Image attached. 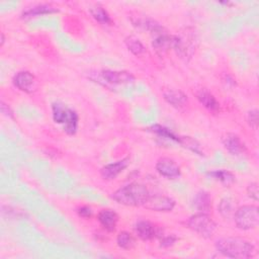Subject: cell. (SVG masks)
I'll return each mask as SVG.
<instances>
[{
	"mask_svg": "<svg viewBox=\"0 0 259 259\" xmlns=\"http://www.w3.org/2000/svg\"><path fill=\"white\" fill-rule=\"evenodd\" d=\"M215 248L224 256L230 258L247 259L255 254V247L249 241L238 237L222 238L215 242Z\"/></svg>",
	"mask_w": 259,
	"mask_h": 259,
	"instance_id": "6da1fadb",
	"label": "cell"
},
{
	"mask_svg": "<svg viewBox=\"0 0 259 259\" xmlns=\"http://www.w3.org/2000/svg\"><path fill=\"white\" fill-rule=\"evenodd\" d=\"M150 193L147 187L140 183L126 184L112 194V199L117 203L126 206H141L149 197Z\"/></svg>",
	"mask_w": 259,
	"mask_h": 259,
	"instance_id": "7a4b0ae2",
	"label": "cell"
},
{
	"mask_svg": "<svg viewBox=\"0 0 259 259\" xmlns=\"http://www.w3.org/2000/svg\"><path fill=\"white\" fill-rule=\"evenodd\" d=\"M52 112L54 121L63 124L64 132L68 135H74L77 132L78 114L75 110L60 102H55L52 105Z\"/></svg>",
	"mask_w": 259,
	"mask_h": 259,
	"instance_id": "3957f363",
	"label": "cell"
},
{
	"mask_svg": "<svg viewBox=\"0 0 259 259\" xmlns=\"http://www.w3.org/2000/svg\"><path fill=\"white\" fill-rule=\"evenodd\" d=\"M236 226L241 230H251L259 224V210L256 205H243L234 212Z\"/></svg>",
	"mask_w": 259,
	"mask_h": 259,
	"instance_id": "277c9868",
	"label": "cell"
},
{
	"mask_svg": "<svg viewBox=\"0 0 259 259\" xmlns=\"http://www.w3.org/2000/svg\"><path fill=\"white\" fill-rule=\"evenodd\" d=\"M189 229L203 238H211L217 230V225L212 219L204 212H198L191 215L187 222Z\"/></svg>",
	"mask_w": 259,
	"mask_h": 259,
	"instance_id": "5b68a950",
	"label": "cell"
},
{
	"mask_svg": "<svg viewBox=\"0 0 259 259\" xmlns=\"http://www.w3.org/2000/svg\"><path fill=\"white\" fill-rule=\"evenodd\" d=\"M196 36L195 33L188 31L186 29L184 32L178 35L173 36V46L172 48L176 53L185 60H188L194 54L196 48Z\"/></svg>",
	"mask_w": 259,
	"mask_h": 259,
	"instance_id": "8992f818",
	"label": "cell"
},
{
	"mask_svg": "<svg viewBox=\"0 0 259 259\" xmlns=\"http://www.w3.org/2000/svg\"><path fill=\"white\" fill-rule=\"evenodd\" d=\"M143 206L154 211L168 212L174 208L175 201L165 195H149Z\"/></svg>",
	"mask_w": 259,
	"mask_h": 259,
	"instance_id": "52a82bcc",
	"label": "cell"
},
{
	"mask_svg": "<svg viewBox=\"0 0 259 259\" xmlns=\"http://www.w3.org/2000/svg\"><path fill=\"white\" fill-rule=\"evenodd\" d=\"M156 170L161 176L168 179H175L181 174L179 166L170 158L159 159L156 164Z\"/></svg>",
	"mask_w": 259,
	"mask_h": 259,
	"instance_id": "ba28073f",
	"label": "cell"
},
{
	"mask_svg": "<svg viewBox=\"0 0 259 259\" xmlns=\"http://www.w3.org/2000/svg\"><path fill=\"white\" fill-rule=\"evenodd\" d=\"M13 84L19 90L31 93L35 90V77L28 71H20L13 77Z\"/></svg>",
	"mask_w": 259,
	"mask_h": 259,
	"instance_id": "9c48e42d",
	"label": "cell"
},
{
	"mask_svg": "<svg viewBox=\"0 0 259 259\" xmlns=\"http://www.w3.org/2000/svg\"><path fill=\"white\" fill-rule=\"evenodd\" d=\"M223 144L227 151L234 156H242L246 153V147L241 139L232 133H228L223 137Z\"/></svg>",
	"mask_w": 259,
	"mask_h": 259,
	"instance_id": "30bf717a",
	"label": "cell"
},
{
	"mask_svg": "<svg viewBox=\"0 0 259 259\" xmlns=\"http://www.w3.org/2000/svg\"><path fill=\"white\" fill-rule=\"evenodd\" d=\"M101 77L103 80L111 84H128L135 81L134 75L126 71L105 70L101 72Z\"/></svg>",
	"mask_w": 259,
	"mask_h": 259,
	"instance_id": "8fae6325",
	"label": "cell"
},
{
	"mask_svg": "<svg viewBox=\"0 0 259 259\" xmlns=\"http://www.w3.org/2000/svg\"><path fill=\"white\" fill-rule=\"evenodd\" d=\"M130 164V159L128 158H123L121 160H118L114 163H110L105 165L104 167L101 168L100 174L103 179L105 180H112L118 174H120Z\"/></svg>",
	"mask_w": 259,
	"mask_h": 259,
	"instance_id": "7c38bea8",
	"label": "cell"
},
{
	"mask_svg": "<svg viewBox=\"0 0 259 259\" xmlns=\"http://www.w3.org/2000/svg\"><path fill=\"white\" fill-rule=\"evenodd\" d=\"M135 231L139 238L144 241L152 240L159 234V231L155 228V226L148 221H139L135 225Z\"/></svg>",
	"mask_w": 259,
	"mask_h": 259,
	"instance_id": "4fadbf2b",
	"label": "cell"
},
{
	"mask_svg": "<svg viewBox=\"0 0 259 259\" xmlns=\"http://www.w3.org/2000/svg\"><path fill=\"white\" fill-rule=\"evenodd\" d=\"M98 221L105 230L112 232L115 230L118 222V215L111 209H103L98 213Z\"/></svg>",
	"mask_w": 259,
	"mask_h": 259,
	"instance_id": "5bb4252c",
	"label": "cell"
},
{
	"mask_svg": "<svg viewBox=\"0 0 259 259\" xmlns=\"http://www.w3.org/2000/svg\"><path fill=\"white\" fill-rule=\"evenodd\" d=\"M196 97L198 99V101L208 110L217 112L220 110V103L217 100V98L206 89H200L197 94Z\"/></svg>",
	"mask_w": 259,
	"mask_h": 259,
	"instance_id": "9a60e30c",
	"label": "cell"
},
{
	"mask_svg": "<svg viewBox=\"0 0 259 259\" xmlns=\"http://www.w3.org/2000/svg\"><path fill=\"white\" fill-rule=\"evenodd\" d=\"M163 96H164V99L169 104H171L172 106L177 107V108L183 107L187 103V96L179 90H174V89L167 90L164 92Z\"/></svg>",
	"mask_w": 259,
	"mask_h": 259,
	"instance_id": "2e32d148",
	"label": "cell"
},
{
	"mask_svg": "<svg viewBox=\"0 0 259 259\" xmlns=\"http://www.w3.org/2000/svg\"><path fill=\"white\" fill-rule=\"evenodd\" d=\"M193 206L199 211L207 213L211 207L210 195L205 191H199L195 194L193 199Z\"/></svg>",
	"mask_w": 259,
	"mask_h": 259,
	"instance_id": "e0dca14e",
	"label": "cell"
},
{
	"mask_svg": "<svg viewBox=\"0 0 259 259\" xmlns=\"http://www.w3.org/2000/svg\"><path fill=\"white\" fill-rule=\"evenodd\" d=\"M55 12H58V9H56L55 7H53L51 5H47V4H40V5H36V6L30 7L27 10H25L22 13V17L23 18H31L34 16L51 14V13H55Z\"/></svg>",
	"mask_w": 259,
	"mask_h": 259,
	"instance_id": "ac0fdd59",
	"label": "cell"
},
{
	"mask_svg": "<svg viewBox=\"0 0 259 259\" xmlns=\"http://www.w3.org/2000/svg\"><path fill=\"white\" fill-rule=\"evenodd\" d=\"M153 48L160 53H164L173 46V36H170L166 33L159 34L154 40H153Z\"/></svg>",
	"mask_w": 259,
	"mask_h": 259,
	"instance_id": "d6986e66",
	"label": "cell"
},
{
	"mask_svg": "<svg viewBox=\"0 0 259 259\" xmlns=\"http://www.w3.org/2000/svg\"><path fill=\"white\" fill-rule=\"evenodd\" d=\"M207 174H208V176H210L213 179L220 181L221 183H223L226 186L231 185L232 183H234L235 178H236L235 175L232 172L228 171V170H215V171L208 172Z\"/></svg>",
	"mask_w": 259,
	"mask_h": 259,
	"instance_id": "ffe728a7",
	"label": "cell"
},
{
	"mask_svg": "<svg viewBox=\"0 0 259 259\" xmlns=\"http://www.w3.org/2000/svg\"><path fill=\"white\" fill-rule=\"evenodd\" d=\"M124 42L128 49V51H131L134 55L136 56H140L142 54L145 53V48L143 46V44L140 41L139 38H137L134 35H130L127 37H125Z\"/></svg>",
	"mask_w": 259,
	"mask_h": 259,
	"instance_id": "44dd1931",
	"label": "cell"
},
{
	"mask_svg": "<svg viewBox=\"0 0 259 259\" xmlns=\"http://www.w3.org/2000/svg\"><path fill=\"white\" fill-rule=\"evenodd\" d=\"M90 13L93 16V18L95 20H97L100 23H104V24H109L112 22L109 14L107 13V11L101 7V6H95L90 8Z\"/></svg>",
	"mask_w": 259,
	"mask_h": 259,
	"instance_id": "7402d4cb",
	"label": "cell"
},
{
	"mask_svg": "<svg viewBox=\"0 0 259 259\" xmlns=\"http://www.w3.org/2000/svg\"><path fill=\"white\" fill-rule=\"evenodd\" d=\"M116 243H117L118 247H120L121 249L128 250L135 246V238L128 232L123 231L117 235Z\"/></svg>",
	"mask_w": 259,
	"mask_h": 259,
	"instance_id": "603a6c76",
	"label": "cell"
},
{
	"mask_svg": "<svg viewBox=\"0 0 259 259\" xmlns=\"http://www.w3.org/2000/svg\"><path fill=\"white\" fill-rule=\"evenodd\" d=\"M219 211L224 218H230L232 214H234L235 210L233 207V201L229 197H225L221 200L219 206Z\"/></svg>",
	"mask_w": 259,
	"mask_h": 259,
	"instance_id": "cb8c5ba5",
	"label": "cell"
},
{
	"mask_svg": "<svg viewBox=\"0 0 259 259\" xmlns=\"http://www.w3.org/2000/svg\"><path fill=\"white\" fill-rule=\"evenodd\" d=\"M179 144L182 145L183 147L189 149L190 151H192V152H194V153L200 155V156L203 155V153H202L201 150H200L199 144H198L195 140H193L192 138H190V137H180Z\"/></svg>",
	"mask_w": 259,
	"mask_h": 259,
	"instance_id": "d4e9b609",
	"label": "cell"
},
{
	"mask_svg": "<svg viewBox=\"0 0 259 259\" xmlns=\"http://www.w3.org/2000/svg\"><path fill=\"white\" fill-rule=\"evenodd\" d=\"M152 132L156 133L157 135L161 136V137H164V138H167V139H170V140H173L177 143H179V140H180V136H176L175 134H173L170 130L164 127V126H161V125H154L151 127Z\"/></svg>",
	"mask_w": 259,
	"mask_h": 259,
	"instance_id": "484cf974",
	"label": "cell"
},
{
	"mask_svg": "<svg viewBox=\"0 0 259 259\" xmlns=\"http://www.w3.org/2000/svg\"><path fill=\"white\" fill-rule=\"evenodd\" d=\"M247 120H248V123L251 127L256 128L257 124H258V110L253 109V110L249 111L248 116H247Z\"/></svg>",
	"mask_w": 259,
	"mask_h": 259,
	"instance_id": "4316f807",
	"label": "cell"
},
{
	"mask_svg": "<svg viewBox=\"0 0 259 259\" xmlns=\"http://www.w3.org/2000/svg\"><path fill=\"white\" fill-rule=\"evenodd\" d=\"M247 193L249 197L257 201L258 200V184L256 182L249 184L247 187Z\"/></svg>",
	"mask_w": 259,
	"mask_h": 259,
	"instance_id": "83f0119b",
	"label": "cell"
},
{
	"mask_svg": "<svg viewBox=\"0 0 259 259\" xmlns=\"http://www.w3.org/2000/svg\"><path fill=\"white\" fill-rule=\"evenodd\" d=\"M175 241H176V237H174V236L163 237V238L161 239V244H160V246H161V247H164V248L170 247V246H172V245L175 243Z\"/></svg>",
	"mask_w": 259,
	"mask_h": 259,
	"instance_id": "f1b7e54d",
	"label": "cell"
},
{
	"mask_svg": "<svg viewBox=\"0 0 259 259\" xmlns=\"http://www.w3.org/2000/svg\"><path fill=\"white\" fill-rule=\"evenodd\" d=\"M78 214L82 218H90L92 215V210L88 206H82L78 209Z\"/></svg>",
	"mask_w": 259,
	"mask_h": 259,
	"instance_id": "f546056e",
	"label": "cell"
},
{
	"mask_svg": "<svg viewBox=\"0 0 259 259\" xmlns=\"http://www.w3.org/2000/svg\"><path fill=\"white\" fill-rule=\"evenodd\" d=\"M0 107H1V112H2L4 115H6L7 117H12V116H13L12 110H11L10 107H9L8 105H6L3 101H1Z\"/></svg>",
	"mask_w": 259,
	"mask_h": 259,
	"instance_id": "4dcf8cb0",
	"label": "cell"
},
{
	"mask_svg": "<svg viewBox=\"0 0 259 259\" xmlns=\"http://www.w3.org/2000/svg\"><path fill=\"white\" fill-rule=\"evenodd\" d=\"M4 44V34L1 33V42H0V46H3Z\"/></svg>",
	"mask_w": 259,
	"mask_h": 259,
	"instance_id": "1f68e13d",
	"label": "cell"
}]
</instances>
